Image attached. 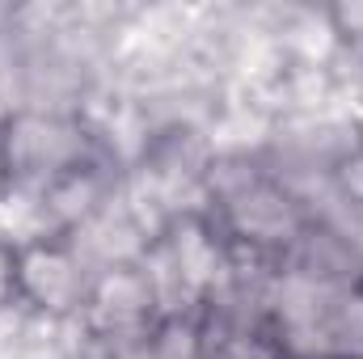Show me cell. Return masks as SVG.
<instances>
[{"mask_svg": "<svg viewBox=\"0 0 363 359\" xmlns=\"http://www.w3.org/2000/svg\"><path fill=\"white\" fill-rule=\"evenodd\" d=\"M93 165V140L81 123L60 114H17L0 127V174L4 186H30L47 194L51 186Z\"/></svg>", "mask_w": 363, "mask_h": 359, "instance_id": "6da1fadb", "label": "cell"}, {"mask_svg": "<svg viewBox=\"0 0 363 359\" xmlns=\"http://www.w3.org/2000/svg\"><path fill=\"white\" fill-rule=\"evenodd\" d=\"M224 228V241H245L254 250H279L300 237V211L296 203L262 174H233L216 186V220Z\"/></svg>", "mask_w": 363, "mask_h": 359, "instance_id": "7a4b0ae2", "label": "cell"}, {"mask_svg": "<svg viewBox=\"0 0 363 359\" xmlns=\"http://www.w3.org/2000/svg\"><path fill=\"white\" fill-rule=\"evenodd\" d=\"M93 279L68 237H34L17 250V304H30L47 317L85 313Z\"/></svg>", "mask_w": 363, "mask_h": 359, "instance_id": "3957f363", "label": "cell"}, {"mask_svg": "<svg viewBox=\"0 0 363 359\" xmlns=\"http://www.w3.org/2000/svg\"><path fill=\"white\" fill-rule=\"evenodd\" d=\"M157 309H161V296H157L148 270L123 267L93 279V296L85 313H93V321H101L106 330L123 334V330H144V326L152 330L161 321Z\"/></svg>", "mask_w": 363, "mask_h": 359, "instance_id": "277c9868", "label": "cell"}, {"mask_svg": "<svg viewBox=\"0 0 363 359\" xmlns=\"http://www.w3.org/2000/svg\"><path fill=\"white\" fill-rule=\"evenodd\" d=\"M148 359H203V321L194 313H165L148 330Z\"/></svg>", "mask_w": 363, "mask_h": 359, "instance_id": "5b68a950", "label": "cell"}, {"mask_svg": "<svg viewBox=\"0 0 363 359\" xmlns=\"http://www.w3.org/2000/svg\"><path fill=\"white\" fill-rule=\"evenodd\" d=\"M334 313H338L342 334L351 338L347 355H363V275H355V279L347 283V292H342V300L334 304Z\"/></svg>", "mask_w": 363, "mask_h": 359, "instance_id": "8992f818", "label": "cell"}, {"mask_svg": "<svg viewBox=\"0 0 363 359\" xmlns=\"http://www.w3.org/2000/svg\"><path fill=\"white\" fill-rule=\"evenodd\" d=\"M17 250L21 241H9L0 233V309L17 304Z\"/></svg>", "mask_w": 363, "mask_h": 359, "instance_id": "52a82bcc", "label": "cell"}, {"mask_svg": "<svg viewBox=\"0 0 363 359\" xmlns=\"http://www.w3.org/2000/svg\"><path fill=\"white\" fill-rule=\"evenodd\" d=\"M330 26H334V34L359 43L363 38V4L359 0H351V4H334V9H330Z\"/></svg>", "mask_w": 363, "mask_h": 359, "instance_id": "ba28073f", "label": "cell"}, {"mask_svg": "<svg viewBox=\"0 0 363 359\" xmlns=\"http://www.w3.org/2000/svg\"><path fill=\"white\" fill-rule=\"evenodd\" d=\"M325 359H363V355H325Z\"/></svg>", "mask_w": 363, "mask_h": 359, "instance_id": "9c48e42d", "label": "cell"}]
</instances>
